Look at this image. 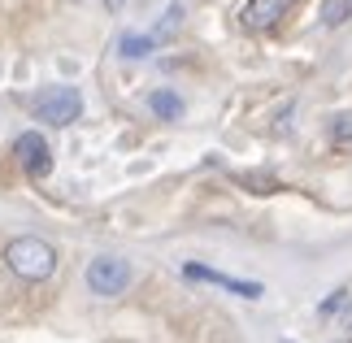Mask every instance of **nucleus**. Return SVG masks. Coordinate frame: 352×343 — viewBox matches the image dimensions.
<instances>
[{
  "label": "nucleus",
  "instance_id": "nucleus-9",
  "mask_svg": "<svg viewBox=\"0 0 352 343\" xmlns=\"http://www.w3.org/2000/svg\"><path fill=\"white\" fill-rule=\"evenodd\" d=\"M153 52V39L148 35H126L122 39V57H148Z\"/></svg>",
  "mask_w": 352,
  "mask_h": 343
},
{
  "label": "nucleus",
  "instance_id": "nucleus-10",
  "mask_svg": "<svg viewBox=\"0 0 352 343\" xmlns=\"http://www.w3.org/2000/svg\"><path fill=\"white\" fill-rule=\"evenodd\" d=\"M352 18V0H331L327 5V26H340Z\"/></svg>",
  "mask_w": 352,
  "mask_h": 343
},
{
  "label": "nucleus",
  "instance_id": "nucleus-8",
  "mask_svg": "<svg viewBox=\"0 0 352 343\" xmlns=\"http://www.w3.org/2000/svg\"><path fill=\"white\" fill-rule=\"evenodd\" d=\"M331 144L335 148H348L352 144V113H335L331 118Z\"/></svg>",
  "mask_w": 352,
  "mask_h": 343
},
{
  "label": "nucleus",
  "instance_id": "nucleus-1",
  "mask_svg": "<svg viewBox=\"0 0 352 343\" xmlns=\"http://www.w3.org/2000/svg\"><path fill=\"white\" fill-rule=\"evenodd\" d=\"M5 265L18 274L22 283H44V278H52V269H57V248H52L48 239H39V235L9 239Z\"/></svg>",
  "mask_w": 352,
  "mask_h": 343
},
{
  "label": "nucleus",
  "instance_id": "nucleus-2",
  "mask_svg": "<svg viewBox=\"0 0 352 343\" xmlns=\"http://www.w3.org/2000/svg\"><path fill=\"white\" fill-rule=\"evenodd\" d=\"M35 118L48 122V126H70V122L83 118V96H78L74 87H48L35 96Z\"/></svg>",
  "mask_w": 352,
  "mask_h": 343
},
{
  "label": "nucleus",
  "instance_id": "nucleus-3",
  "mask_svg": "<svg viewBox=\"0 0 352 343\" xmlns=\"http://www.w3.org/2000/svg\"><path fill=\"white\" fill-rule=\"evenodd\" d=\"M87 287L96 296H122L131 287V265L122 256H96L87 265Z\"/></svg>",
  "mask_w": 352,
  "mask_h": 343
},
{
  "label": "nucleus",
  "instance_id": "nucleus-12",
  "mask_svg": "<svg viewBox=\"0 0 352 343\" xmlns=\"http://www.w3.org/2000/svg\"><path fill=\"white\" fill-rule=\"evenodd\" d=\"M104 5H109V9H122V5H126V0H104Z\"/></svg>",
  "mask_w": 352,
  "mask_h": 343
},
{
  "label": "nucleus",
  "instance_id": "nucleus-6",
  "mask_svg": "<svg viewBox=\"0 0 352 343\" xmlns=\"http://www.w3.org/2000/svg\"><path fill=\"white\" fill-rule=\"evenodd\" d=\"M296 0H248L239 13V22L248 26V31H270V26L283 22V13H287Z\"/></svg>",
  "mask_w": 352,
  "mask_h": 343
},
{
  "label": "nucleus",
  "instance_id": "nucleus-5",
  "mask_svg": "<svg viewBox=\"0 0 352 343\" xmlns=\"http://www.w3.org/2000/svg\"><path fill=\"white\" fill-rule=\"evenodd\" d=\"M187 278H196V283H213V287H226L231 296H243V300H261L265 296V287L261 283H248V278H231V274H218V269H209V265H183Z\"/></svg>",
  "mask_w": 352,
  "mask_h": 343
},
{
  "label": "nucleus",
  "instance_id": "nucleus-11",
  "mask_svg": "<svg viewBox=\"0 0 352 343\" xmlns=\"http://www.w3.org/2000/svg\"><path fill=\"white\" fill-rule=\"evenodd\" d=\"M344 300H348V291H344V287H340V291H331L327 300H322V309H318V313H322V318H331V313H335V309H340V305H344Z\"/></svg>",
  "mask_w": 352,
  "mask_h": 343
},
{
  "label": "nucleus",
  "instance_id": "nucleus-4",
  "mask_svg": "<svg viewBox=\"0 0 352 343\" xmlns=\"http://www.w3.org/2000/svg\"><path fill=\"white\" fill-rule=\"evenodd\" d=\"M13 153H18L22 170L31 174V178H44V174L52 170V148H48V140H44L39 131H26V135H18Z\"/></svg>",
  "mask_w": 352,
  "mask_h": 343
},
{
  "label": "nucleus",
  "instance_id": "nucleus-13",
  "mask_svg": "<svg viewBox=\"0 0 352 343\" xmlns=\"http://www.w3.org/2000/svg\"><path fill=\"white\" fill-rule=\"evenodd\" d=\"M344 326H348V339H352V313H348V322H344Z\"/></svg>",
  "mask_w": 352,
  "mask_h": 343
},
{
  "label": "nucleus",
  "instance_id": "nucleus-7",
  "mask_svg": "<svg viewBox=\"0 0 352 343\" xmlns=\"http://www.w3.org/2000/svg\"><path fill=\"white\" fill-rule=\"evenodd\" d=\"M148 109H153L157 118H166V122H174V118H183V100L174 91H166V87H157L153 96H148Z\"/></svg>",
  "mask_w": 352,
  "mask_h": 343
}]
</instances>
